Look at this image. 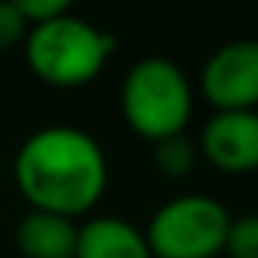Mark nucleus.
<instances>
[{"instance_id":"nucleus-1","label":"nucleus","mask_w":258,"mask_h":258,"mask_svg":"<svg viewBox=\"0 0 258 258\" xmlns=\"http://www.w3.org/2000/svg\"><path fill=\"white\" fill-rule=\"evenodd\" d=\"M16 182L34 210L76 216L88 210L106 185L100 143L73 124H46L16 152Z\"/></svg>"},{"instance_id":"nucleus-2","label":"nucleus","mask_w":258,"mask_h":258,"mask_svg":"<svg viewBox=\"0 0 258 258\" xmlns=\"http://www.w3.org/2000/svg\"><path fill=\"white\" fill-rule=\"evenodd\" d=\"M112 46H115V37L109 31H100L91 22L64 13L49 22L31 25L25 52L31 67L46 82L79 85L103 67Z\"/></svg>"},{"instance_id":"nucleus-3","label":"nucleus","mask_w":258,"mask_h":258,"mask_svg":"<svg viewBox=\"0 0 258 258\" xmlns=\"http://www.w3.org/2000/svg\"><path fill=\"white\" fill-rule=\"evenodd\" d=\"M121 109L134 131L152 140L179 134L191 115V85L170 58H143L124 76Z\"/></svg>"},{"instance_id":"nucleus-4","label":"nucleus","mask_w":258,"mask_h":258,"mask_svg":"<svg viewBox=\"0 0 258 258\" xmlns=\"http://www.w3.org/2000/svg\"><path fill=\"white\" fill-rule=\"evenodd\" d=\"M231 216L210 195H179L149 219L146 243L161 258H210L225 246Z\"/></svg>"},{"instance_id":"nucleus-5","label":"nucleus","mask_w":258,"mask_h":258,"mask_svg":"<svg viewBox=\"0 0 258 258\" xmlns=\"http://www.w3.org/2000/svg\"><path fill=\"white\" fill-rule=\"evenodd\" d=\"M201 85L219 109L258 106V40H234L216 49L204 64Z\"/></svg>"},{"instance_id":"nucleus-6","label":"nucleus","mask_w":258,"mask_h":258,"mask_svg":"<svg viewBox=\"0 0 258 258\" xmlns=\"http://www.w3.org/2000/svg\"><path fill=\"white\" fill-rule=\"evenodd\" d=\"M204 155L231 173L258 167V112L255 109H219L201 134Z\"/></svg>"},{"instance_id":"nucleus-7","label":"nucleus","mask_w":258,"mask_h":258,"mask_svg":"<svg viewBox=\"0 0 258 258\" xmlns=\"http://www.w3.org/2000/svg\"><path fill=\"white\" fill-rule=\"evenodd\" d=\"M73 258H152L146 234L118 216H97L79 228Z\"/></svg>"},{"instance_id":"nucleus-8","label":"nucleus","mask_w":258,"mask_h":258,"mask_svg":"<svg viewBox=\"0 0 258 258\" xmlns=\"http://www.w3.org/2000/svg\"><path fill=\"white\" fill-rule=\"evenodd\" d=\"M76 237L73 219L49 210H31L16 228V243L28 258H73Z\"/></svg>"},{"instance_id":"nucleus-9","label":"nucleus","mask_w":258,"mask_h":258,"mask_svg":"<svg viewBox=\"0 0 258 258\" xmlns=\"http://www.w3.org/2000/svg\"><path fill=\"white\" fill-rule=\"evenodd\" d=\"M195 155H198V149H195V143H191L182 131L155 140V164H158L164 173H170V176L188 173L191 164H195Z\"/></svg>"},{"instance_id":"nucleus-10","label":"nucleus","mask_w":258,"mask_h":258,"mask_svg":"<svg viewBox=\"0 0 258 258\" xmlns=\"http://www.w3.org/2000/svg\"><path fill=\"white\" fill-rule=\"evenodd\" d=\"M225 249L231 252V258H258V213L231 219Z\"/></svg>"},{"instance_id":"nucleus-11","label":"nucleus","mask_w":258,"mask_h":258,"mask_svg":"<svg viewBox=\"0 0 258 258\" xmlns=\"http://www.w3.org/2000/svg\"><path fill=\"white\" fill-rule=\"evenodd\" d=\"M25 28H28V22L16 0H0V52L16 46L25 37Z\"/></svg>"},{"instance_id":"nucleus-12","label":"nucleus","mask_w":258,"mask_h":258,"mask_svg":"<svg viewBox=\"0 0 258 258\" xmlns=\"http://www.w3.org/2000/svg\"><path fill=\"white\" fill-rule=\"evenodd\" d=\"M16 4H19L25 22H31V25L49 22V19L67 13V0H16Z\"/></svg>"},{"instance_id":"nucleus-13","label":"nucleus","mask_w":258,"mask_h":258,"mask_svg":"<svg viewBox=\"0 0 258 258\" xmlns=\"http://www.w3.org/2000/svg\"><path fill=\"white\" fill-rule=\"evenodd\" d=\"M255 112H258V109H255Z\"/></svg>"}]
</instances>
